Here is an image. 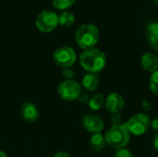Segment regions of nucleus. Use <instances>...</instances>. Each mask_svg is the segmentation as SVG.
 I'll return each mask as SVG.
<instances>
[{"label":"nucleus","instance_id":"4","mask_svg":"<svg viewBox=\"0 0 158 157\" xmlns=\"http://www.w3.org/2000/svg\"><path fill=\"white\" fill-rule=\"evenodd\" d=\"M124 125L131 134L141 136L146 133L151 128V119L144 113L136 114L132 116Z\"/></svg>","mask_w":158,"mask_h":157},{"label":"nucleus","instance_id":"7","mask_svg":"<svg viewBox=\"0 0 158 157\" xmlns=\"http://www.w3.org/2000/svg\"><path fill=\"white\" fill-rule=\"evenodd\" d=\"M57 93L62 99L67 101H74L80 97L81 88L77 81L73 80H66L59 84Z\"/></svg>","mask_w":158,"mask_h":157},{"label":"nucleus","instance_id":"3","mask_svg":"<svg viewBox=\"0 0 158 157\" xmlns=\"http://www.w3.org/2000/svg\"><path fill=\"white\" fill-rule=\"evenodd\" d=\"M106 143L115 149L125 148L131 140V133L124 124L112 126L105 134Z\"/></svg>","mask_w":158,"mask_h":157},{"label":"nucleus","instance_id":"25","mask_svg":"<svg viewBox=\"0 0 158 157\" xmlns=\"http://www.w3.org/2000/svg\"><path fill=\"white\" fill-rule=\"evenodd\" d=\"M143 110L145 112H147V111H149L151 109V105H150V104H149V102L147 100H144L143 102Z\"/></svg>","mask_w":158,"mask_h":157},{"label":"nucleus","instance_id":"17","mask_svg":"<svg viewBox=\"0 0 158 157\" xmlns=\"http://www.w3.org/2000/svg\"><path fill=\"white\" fill-rule=\"evenodd\" d=\"M75 0H52L53 6L57 9H67L74 4Z\"/></svg>","mask_w":158,"mask_h":157},{"label":"nucleus","instance_id":"19","mask_svg":"<svg viewBox=\"0 0 158 157\" xmlns=\"http://www.w3.org/2000/svg\"><path fill=\"white\" fill-rule=\"evenodd\" d=\"M114 157H134L132 155V153L131 151H129L126 148H121V149H118L115 153Z\"/></svg>","mask_w":158,"mask_h":157},{"label":"nucleus","instance_id":"29","mask_svg":"<svg viewBox=\"0 0 158 157\" xmlns=\"http://www.w3.org/2000/svg\"><path fill=\"white\" fill-rule=\"evenodd\" d=\"M154 2H155V4H156V6H158V0H154Z\"/></svg>","mask_w":158,"mask_h":157},{"label":"nucleus","instance_id":"16","mask_svg":"<svg viewBox=\"0 0 158 157\" xmlns=\"http://www.w3.org/2000/svg\"><path fill=\"white\" fill-rule=\"evenodd\" d=\"M149 88L153 93L158 95V70L152 73L149 79Z\"/></svg>","mask_w":158,"mask_h":157},{"label":"nucleus","instance_id":"11","mask_svg":"<svg viewBox=\"0 0 158 157\" xmlns=\"http://www.w3.org/2000/svg\"><path fill=\"white\" fill-rule=\"evenodd\" d=\"M21 116L28 122H34L39 118V110L32 103H25L21 106Z\"/></svg>","mask_w":158,"mask_h":157},{"label":"nucleus","instance_id":"22","mask_svg":"<svg viewBox=\"0 0 158 157\" xmlns=\"http://www.w3.org/2000/svg\"><path fill=\"white\" fill-rule=\"evenodd\" d=\"M149 41V45L151 48H153L154 50L158 51V36L157 37H152V38H148Z\"/></svg>","mask_w":158,"mask_h":157},{"label":"nucleus","instance_id":"9","mask_svg":"<svg viewBox=\"0 0 158 157\" xmlns=\"http://www.w3.org/2000/svg\"><path fill=\"white\" fill-rule=\"evenodd\" d=\"M105 105L106 109L111 114H116L119 113L124 108L125 101L121 94L118 93H112L106 97Z\"/></svg>","mask_w":158,"mask_h":157},{"label":"nucleus","instance_id":"2","mask_svg":"<svg viewBox=\"0 0 158 157\" xmlns=\"http://www.w3.org/2000/svg\"><path fill=\"white\" fill-rule=\"evenodd\" d=\"M75 39L80 47L85 50L92 49L99 40L98 28L94 24H83L77 30Z\"/></svg>","mask_w":158,"mask_h":157},{"label":"nucleus","instance_id":"27","mask_svg":"<svg viewBox=\"0 0 158 157\" xmlns=\"http://www.w3.org/2000/svg\"><path fill=\"white\" fill-rule=\"evenodd\" d=\"M54 157H70L69 155H68L67 153H64V152H59V153H56Z\"/></svg>","mask_w":158,"mask_h":157},{"label":"nucleus","instance_id":"12","mask_svg":"<svg viewBox=\"0 0 158 157\" xmlns=\"http://www.w3.org/2000/svg\"><path fill=\"white\" fill-rule=\"evenodd\" d=\"M81 84L87 92H94L99 86V77L94 73H87L83 77Z\"/></svg>","mask_w":158,"mask_h":157},{"label":"nucleus","instance_id":"14","mask_svg":"<svg viewBox=\"0 0 158 157\" xmlns=\"http://www.w3.org/2000/svg\"><path fill=\"white\" fill-rule=\"evenodd\" d=\"M105 103H106L105 96L102 93H96L90 98L88 105H89V107L91 108V110L97 111L103 107Z\"/></svg>","mask_w":158,"mask_h":157},{"label":"nucleus","instance_id":"10","mask_svg":"<svg viewBox=\"0 0 158 157\" xmlns=\"http://www.w3.org/2000/svg\"><path fill=\"white\" fill-rule=\"evenodd\" d=\"M141 65L144 70L153 73L158 70V57L153 53H145L141 58Z\"/></svg>","mask_w":158,"mask_h":157},{"label":"nucleus","instance_id":"24","mask_svg":"<svg viewBox=\"0 0 158 157\" xmlns=\"http://www.w3.org/2000/svg\"><path fill=\"white\" fill-rule=\"evenodd\" d=\"M151 128L154 130L158 131V118H156L153 120H151Z\"/></svg>","mask_w":158,"mask_h":157},{"label":"nucleus","instance_id":"28","mask_svg":"<svg viewBox=\"0 0 158 157\" xmlns=\"http://www.w3.org/2000/svg\"><path fill=\"white\" fill-rule=\"evenodd\" d=\"M0 157H7V155H6L4 152H1V151H0Z\"/></svg>","mask_w":158,"mask_h":157},{"label":"nucleus","instance_id":"21","mask_svg":"<svg viewBox=\"0 0 158 157\" xmlns=\"http://www.w3.org/2000/svg\"><path fill=\"white\" fill-rule=\"evenodd\" d=\"M62 75H63V77L66 78L67 80H70V79L75 75V73H74V71H73L71 68H64V69L62 70Z\"/></svg>","mask_w":158,"mask_h":157},{"label":"nucleus","instance_id":"18","mask_svg":"<svg viewBox=\"0 0 158 157\" xmlns=\"http://www.w3.org/2000/svg\"><path fill=\"white\" fill-rule=\"evenodd\" d=\"M146 35L148 38L152 37H157L158 36V23L157 22H153L150 23L145 30Z\"/></svg>","mask_w":158,"mask_h":157},{"label":"nucleus","instance_id":"23","mask_svg":"<svg viewBox=\"0 0 158 157\" xmlns=\"http://www.w3.org/2000/svg\"><path fill=\"white\" fill-rule=\"evenodd\" d=\"M79 99V101L80 102H81V103H83V104H85V103H89V101H90V97H89V95L88 94H86V93H81V95H80V97L78 98Z\"/></svg>","mask_w":158,"mask_h":157},{"label":"nucleus","instance_id":"8","mask_svg":"<svg viewBox=\"0 0 158 157\" xmlns=\"http://www.w3.org/2000/svg\"><path fill=\"white\" fill-rule=\"evenodd\" d=\"M82 125L87 131L93 134H96V133H101L105 124L103 119L98 115L89 113L83 116Z\"/></svg>","mask_w":158,"mask_h":157},{"label":"nucleus","instance_id":"1","mask_svg":"<svg viewBox=\"0 0 158 157\" xmlns=\"http://www.w3.org/2000/svg\"><path fill=\"white\" fill-rule=\"evenodd\" d=\"M81 67L89 73H98L102 71L106 65V56L105 53L99 49H87L81 53L80 56Z\"/></svg>","mask_w":158,"mask_h":157},{"label":"nucleus","instance_id":"13","mask_svg":"<svg viewBox=\"0 0 158 157\" xmlns=\"http://www.w3.org/2000/svg\"><path fill=\"white\" fill-rule=\"evenodd\" d=\"M106 144V138L101 133L93 134V136L90 139V146L93 151L94 152H101Z\"/></svg>","mask_w":158,"mask_h":157},{"label":"nucleus","instance_id":"5","mask_svg":"<svg viewBox=\"0 0 158 157\" xmlns=\"http://www.w3.org/2000/svg\"><path fill=\"white\" fill-rule=\"evenodd\" d=\"M58 24V15L52 10L41 11L35 19L36 28L43 32L54 31Z\"/></svg>","mask_w":158,"mask_h":157},{"label":"nucleus","instance_id":"15","mask_svg":"<svg viewBox=\"0 0 158 157\" xmlns=\"http://www.w3.org/2000/svg\"><path fill=\"white\" fill-rule=\"evenodd\" d=\"M75 21V16L72 12L64 10L58 15V23L63 27L71 26Z\"/></svg>","mask_w":158,"mask_h":157},{"label":"nucleus","instance_id":"20","mask_svg":"<svg viewBox=\"0 0 158 157\" xmlns=\"http://www.w3.org/2000/svg\"><path fill=\"white\" fill-rule=\"evenodd\" d=\"M110 122H111L112 126H119L122 124V117L119 115V113L112 114V116L110 118Z\"/></svg>","mask_w":158,"mask_h":157},{"label":"nucleus","instance_id":"26","mask_svg":"<svg viewBox=\"0 0 158 157\" xmlns=\"http://www.w3.org/2000/svg\"><path fill=\"white\" fill-rule=\"evenodd\" d=\"M153 144H154V147L156 148V150H157L158 151V132L155 135V137H154Z\"/></svg>","mask_w":158,"mask_h":157},{"label":"nucleus","instance_id":"6","mask_svg":"<svg viewBox=\"0 0 158 157\" xmlns=\"http://www.w3.org/2000/svg\"><path fill=\"white\" fill-rule=\"evenodd\" d=\"M53 59L56 66L68 68L76 62V54L71 47L62 46L55 51L53 55Z\"/></svg>","mask_w":158,"mask_h":157}]
</instances>
